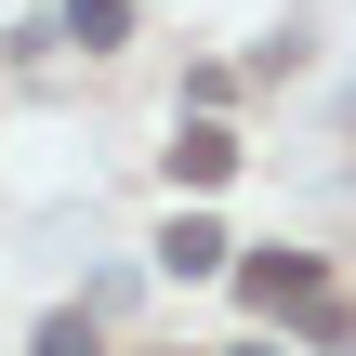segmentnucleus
<instances>
[{
    "label": "nucleus",
    "mask_w": 356,
    "mask_h": 356,
    "mask_svg": "<svg viewBox=\"0 0 356 356\" xmlns=\"http://www.w3.org/2000/svg\"><path fill=\"white\" fill-rule=\"evenodd\" d=\"M238 291H251V304H317V264H304V251H251Z\"/></svg>",
    "instance_id": "f257e3e1"
},
{
    "label": "nucleus",
    "mask_w": 356,
    "mask_h": 356,
    "mask_svg": "<svg viewBox=\"0 0 356 356\" xmlns=\"http://www.w3.org/2000/svg\"><path fill=\"white\" fill-rule=\"evenodd\" d=\"M225 172H238V145H225L211 119H198V132H172V185H225Z\"/></svg>",
    "instance_id": "f03ea898"
},
{
    "label": "nucleus",
    "mask_w": 356,
    "mask_h": 356,
    "mask_svg": "<svg viewBox=\"0 0 356 356\" xmlns=\"http://www.w3.org/2000/svg\"><path fill=\"white\" fill-rule=\"evenodd\" d=\"M159 264H172V277H211V264H225V225H211V211H185V225L159 238Z\"/></svg>",
    "instance_id": "7ed1b4c3"
},
{
    "label": "nucleus",
    "mask_w": 356,
    "mask_h": 356,
    "mask_svg": "<svg viewBox=\"0 0 356 356\" xmlns=\"http://www.w3.org/2000/svg\"><path fill=\"white\" fill-rule=\"evenodd\" d=\"M66 40H79V53H106V40H132V0H66Z\"/></svg>",
    "instance_id": "20e7f679"
},
{
    "label": "nucleus",
    "mask_w": 356,
    "mask_h": 356,
    "mask_svg": "<svg viewBox=\"0 0 356 356\" xmlns=\"http://www.w3.org/2000/svg\"><path fill=\"white\" fill-rule=\"evenodd\" d=\"M26 356H92V317H40V343Z\"/></svg>",
    "instance_id": "39448f33"
},
{
    "label": "nucleus",
    "mask_w": 356,
    "mask_h": 356,
    "mask_svg": "<svg viewBox=\"0 0 356 356\" xmlns=\"http://www.w3.org/2000/svg\"><path fill=\"white\" fill-rule=\"evenodd\" d=\"M238 356H264V343H238Z\"/></svg>",
    "instance_id": "423d86ee"
}]
</instances>
